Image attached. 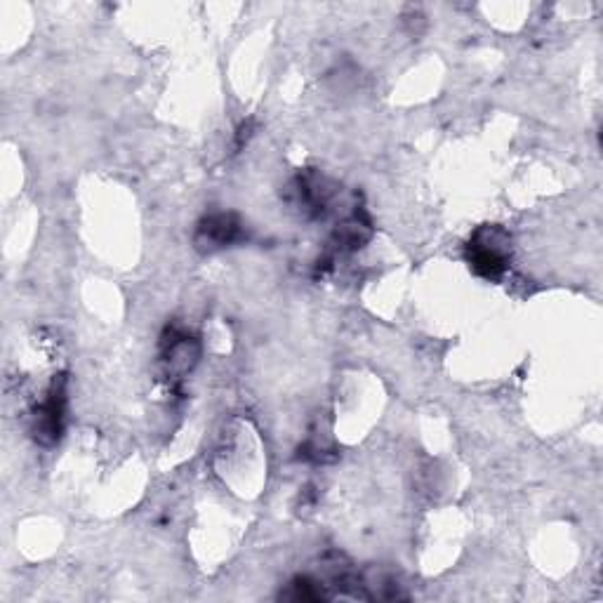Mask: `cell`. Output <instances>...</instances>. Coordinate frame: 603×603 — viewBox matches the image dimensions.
<instances>
[{"label": "cell", "instance_id": "7", "mask_svg": "<svg viewBox=\"0 0 603 603\" xmlns=\"http://www.w3.org/2000/svg\"><path fill=\"white\" fill-rule=\"evenodd\" d=\"M321 584L323 582L311 580V578H295L288 584V590H285L281 596L291 599V601H321V599H328Z\"/></svg>", "mask_w": 603, "mask_h": 603}, {"label": "cell", "instance_id": "3", "mask_svg": "<svg viewBox=\"0 0 603 603\" xmlns=\"http://www.w3.org/2000/svg\"><path fill=\"white\" fill-rule=\"evenodd\" d=\"M243 238V222L236 212L208 214L196 226V248L200 253H214L234 246Z\"/></svg>", "mask_w": 603, "mask_h": 603}, {"label": "cell", "instance_id": "4", "mask_svg": "<svg viewBox=\"0 0 603 603\" xmlns=\"http://www.w3.org/2000/svg\"><path fill=\"white\" fill-rule=\"evenodd\" d=\"M293 198L295 204L309 212L311 218H323L330 204H333L337 186L319 172H302L293 180Z\"/></svg>", "mask_w": 603, "mask_h": 603}, {"label": "cell", "instance_id": "1", "mask_svg": "<svg viewBox=\"0 0 603 603\" xmlns=\"http://www.w3.org/2000/svg\"><path fill=\"white\" fill-rule=\"evenodd\" d=\"M512 260V236L507 229L497 224L479 226L467 243V262L473 274L481 279L497 281L505 274Z\"/></svg>", "mask_w": 603, "mask_h": 603}, {"label": "cell", "instance_id": "2", "mask_svg": "<svg viewBox=\"0 0 603 603\" xmlns=\"http://www.w3.org/2000/svg\"><path fill=\"white\" fill-rule=\"evenodd\" d=\"M64 418H66V378H54L48 396L34 413L32 434L40 446H54L62 439L64 432Z\"/></svg>", "mask_w": 603, "mask_h": 603}, {"label": "cell", "instance_id": "6", "mask_svg": "<svg viewBox=\"0 0 603 603\" xmlns=\"http://www.w3.org/2000/svg\"><path fill=\"white\" fill-rule=\"evenodd\" d=\"M172 340H163V364L170 376H184L198 361V342L184 333H170Z\"/></svg>", "mask_w": 603, "mask_h": 603}, {"label": "cell", "instance_id": "5", "mask_svg": "<svg viewBox=\"0 0 603 603\" xmlns=\"http://www.w3.org/2000/svg\"><path fill=\"white\" fill-rule=\"evenodd\" d=\"M372 236V222L366 214V210L356 208L352 218L344 220L342 224H337L333 241H330V250L333 253H354L358 248H364L366 243Z\"/></svg>", "mask_w": 603, "mask_h": 603}]
</instances>
